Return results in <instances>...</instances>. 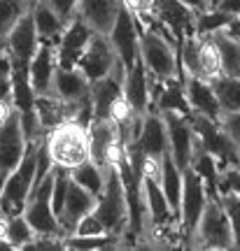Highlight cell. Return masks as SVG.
Returning <instances> with one entry per match:
<instances>
[{
  "mask_svg": "<svg viewBox=\"0 0 240 251\" xmlns=\"http://www.w3.org/2000/svg\"><path fill=\"white\" fill-rule=\"evenodd\" d=\"M189 168L203 179L205 188H208V196L210 198H219V163L210 151H205L201 144H194V153H191V161H189Z\"/></svg>",
  "mask_w": 240,
  "mask_h": 251,
  "instance_id": "obj_25",
  "label": "cell"
},
{
  "mask_svg": "<svg viewBox=\"0 0 240 251\" xmlns=\"http://www.w3.org/2000/svg\"><path fill=\"white\" fill-rule=\"evenodd\" d=\"M52 184H54V168L47 172L45 179H40L33 186L30 196L24 207V216L35 230V235H61V226H59V216L52 209Z\"/></svg>",
  "mask_w": 240,
  "mask_h": 251,
  "instance_id": "obj_8",
  "label": "cell"
},
{
  "mask_svg": "<svg viewBox=\"0 0 240 251\" xmlns=\"http://www.w3.org/2000/svg\"><path fill=\"white\" fill-rule=\"evenodd\" d=\"M26 135L21 128V114L14 107L5 124H0V175L7 179V175L19 165L26 151Z\"/></svg>",
  "mask_w": 240,
  "mask_h": 251,
  "instance_id": "obj_14",
  "label": "cell"
},
{
  "mask_svg": "<svg viewBox=\"0 0 240 251\" xmlns=\"http://www.w3.org/2000/svg\"><path fill=\"white\" fill-rule=\"evenodd\" d=\"M219 200H222V207L226 216H229V224H231L233 249H240V196L224 193V196H219Z\"/></svg>",
  "mask_w": 240,
  "mask_h": 251,
  "instance_id": "obj_36",
  "label": "cell"
},
{
  "mask_svg": "<svg viewBox=\"0 0 240 251\" xmlns=\"http://www.w3.org/2000/svg\"><path fill=\"white\" fill-rule=\"evenodd\" d=\"M238 163H240V144H238Z\"/></svg>",
  "mask_w": 240,
  "mask_h": 251,
  "instance_id": "obj_49",
  "label": "cell"
},
{
  "mask_svg": "<svg viewBox=\"0 0 240 251\" xmlns=\"http://www.w3.org/2000/svg\"><path fill=\"white\" fill-rule=\"evenodd\" d=\"M214 47L219 51V63H222V75L240 77V42L229 37L224 30L212 33Z\"/></svg>",
  "mask_w": 240,
  "mask_h": 251,
  "instance_id": "obj_28",
  "label": "cell"
},
{
  "mask_svg": "<svg viewBox=\"0 0 240 251\" xmlns=\"http://www.w3.org/2000/svg\"><path fill=\"white\" fill-rule=\"evenodd\" d=\"M115 247H121V237L117 235H96V237H82V235H65L63 237V249H115Z\"/></svg>",
  "mask_w": 240,
  "mask_h": 251,
  "instance_id": "obj_34",
  "label": "cell"
},
{
  "mask_svg": "<svg viewBox=\"0 0 240 251\" xmlns=\"http://www.w3.org/2000/svg\"><path fill=\"white\" fill-rule=\"evenodd\" d=\"M105 226H103V221L96 216V212H89V214H84L75 224V230H72V235H82V237H96V235H105Z\"/></svg>",
  "mask_w": 240,
  "mask_h": 251,
  "instance_id": "obj_37",
  "label": "cell"
},
{
  "mask_svg": "<svg viewBox=\"0 0 240 251\" xmlns=\"http://www.w3.org/2000/svg\"><path fill=\"white\" fill-rule=\"evenodd\" d=\"M124 96L126 100L133 105L135 112L147 114L150 109V86H147V68L145 63L138 58L131 70H126L124 77Z\"/></svg>",
  "mask_w": 240,
  "mask_h": 251,
  "instance_id": "obj_23",
  "label": "cell"
},
{
  "mask_svg": "<svg viewBox=\"0 0 240 251\" xmlns=\"http://www.w3.org/2000/svg\"><path fill=\"white\" fill-rule=\"evenodd\" d=\"M161 188H163V196L168 200L170 212L175 216V221L180 219V200H182V170H180L175 161L170 158V153L166 151L161 158Z\"/></svg>",
  "mask_w": 240,
  "mask_h": 251,
  "instance_id": "obj_27",
  "label": "cell"
},
{
  "mask_svg": "<svg viewBox=\"0 0 240 251\" xmlns=\"http://www.w3.org/2000/svg\"><path fill=\"white\" fill-rule=\"evenodd\" d=\"M119 5H121V0H80V17L96 33L107 35L117 19Z\"/></svg>",
  "mask_w": 240,
  "mask_h": 251,
  "instance_id": "obj_22",
  "label": "cell"
},
{
  "mask_svg": "<svg viewBox=\"0 0 240 251\" xmlns=\"http://www.w3.org/2000/svg\"><path fill=\"white\" fill-rule=\"evenodd\" d=\"M133 144L143 151L145 158H156V161L163 158V153L168 151V135H166V124L159 112L151 109L143 117L140 133Z\"/></svg>",
  "mask_w": 240,
  "mask_h": 251,
  "instance_id": "obj_17",
  "label": "cell"
},
{
  "mask_svg": "<svg viewBox=\"0 0 240 251\" xmlns=\"http://www.w3.org/2000/svg\"><path fill=\"white\" fill-rule=\"evenodd\" d=\"M103 175H105V184H103V191L96 198L93 212L103 221L107 233L124 240L126 230H128V202H126L124 184H121V177L117 172L115 163L105 165Z\"/></svg>",
  "mask_w": 240,
  "mask_h": 251,
  "instance_id": "obj_2",
  "label": "cell"
},
{
  "mask_svg": "<svg viewBox=\"0 0 240 251\" xmlns=\"http://www.w3.org/2000/svg\"><path fill=\"white\" fill-rule=\"evenodd\" d=\"M124 77L126 68L119 61L112 72L98 81H91V102H93V119H107L110 107L121 93H124Z\"/></svg>",
  "mask_w": 240,
  "mask_h": 251,
  "instance_id": "obj_16",
  "label": "cell"
},
{
  "mask_svg": "<svg viewBox=\"0 0 240 251\" xmlns=\"http://www.w3.org/2000/svg\"><path fill=\"white\" fill-rule=\"evenodd\" d=\"M231 14H226L222 9L210 7L205 12H196V35H212L217 30H224L231 21Z\"/></svg>",
  "mask_w": 240,
  "mask_h": 251,
  "instance_id": "obj_35",
  "label": "cell"
},
{
  "mask_svg": "<svg viewBox=\"0 0 240 251\" xmlns=\"http://www.w3.org/2000/svg\"><path fill=\"white\" fill-rule=\"evenodd\" d=\"M224 33L229 37H233V40H238L240 42V14H236V17L229 21V26L224 28Z\"/></svg>",
  "mask_w": 240,
  "mask_h": 251,
  "instance_id": "obj_43",
  "label": "cell"
},
{
  "mask_svg": "<svg viewBox=\"0 0 240 251\" xmlns=\"http://www.w3.org/2000/svg\"><path fill=\"white\" fill-rule=\"evenodd\" d=\"M214 7L226 12V14H231V17H236V14H240V0H217Z\"/></svg>",
  "mask_w": 240,
  "mask_h": 251,
  "instance_id": "obj_42",
  "label": "cell"
},
{
  "mask_svg": "<svg viewBox=\"0 0 240 251\" xmlns=\"http://www.w3.org/2000/svg\"><path fill=\"white\" fill-rule=\"evenodd\" d=\"M2 184H5V177L0 175V191H2Z\"/></svg>",
  "mask_w": 240,
  "mask_h": 251,
  "instance_id": "obj_47",
  "label": "cell"
},
{
  "mask_svg": "<svg viewBox=\"0 0 240 251\" xmlns=\"http://www.w3.org/2000/svg\"><path fill=\"white\" fill-rule=\"evenodd\" d=\"M33 2L35 0H0V47L5 45V37L14 24L28 9H33Z\"/></svg>",
  "mask_w": 240,
  "mask_h": 251,
  "instance_id": "obj_32",
  "label": "cell"
},
{
  "mask_svg": "<svg viewBox=\"0 0 240 251\" xmlns=\"http://www.w3.org/2000/svg\"><path fill=\"white\" fill-rule=\"evenodd\" d=\"M212 89L217 93L222 114L229 112H238L240 109V77H231V75H222L212 81Z\"/></svg>",
  "mask_w": 240,
  "mask_h": 251,
  "instance_id": "obj_29",
  "label": "cell"
},
{
  "mask_svg": "<svg viewBox=\"0 0 240 251\" xmlns=\"http://www.w3.org/2000/svg\"><path fill=\"white\" fill-rule=\"evenodd\" d=\"M154 19L180 42L184 35L196 33V12L182 0H154Z\"/></svg>",
  "mask_w": 240,
  "mask_h": 251,
  "instance_id": "obj_15",
  "label": "cell"
},
{
  "mask_svg": "<svg viewBox=\"0 0 240 251\" xmlns=\"http://www.w3.org/2000/svg\"><path fill=\"white\" fill-rule=\"evenodd\" d=\"M93 33L96 30L80 14L70 19L65 24V28H63L59 45H56V63H59V68H75L77 61L82 58V54H84V49L89 47Z\"/></svg>",
  "mask_w": 240,
  "mask_h": 251,
  "instance_id": "obj_12",
  "label": "cell"
},
{
  "mask_svg": "<svg viewBox=\"0 0 240 251\" xmlns=\"http://www.w3.org/2000/svg\"><path fill=\"white\" fill-rule=\"evenodd\" d=\"M184 93H187L191 112L203 114V117L212 119V121L222 119V107H219L217 93L212 89V81L196 77V75H184Z\"/></svg>",
  "mask_w": 240,
  "mask_h": 251,
  "instance_id": "obj_19",
  "label": "cell"
},
{
  "mask_svg": "<svg viewBox=\"0 0 240 251\" xmlns=\"http://www.w3.org/2000/svg\"><path fill=\"white\" fill-rule=\"evenodd\" d=\"M30 12H33V21H35V30H37L40 42L56 47L63 35V28H65L63 19L49 7L47 0H35Z\"/></svg>",
  "mask_w": 240,
  "mask_h": 251,
  "instance_id": "obj_24",
  "label": "cell"
},
{
  "mask_svg": "<svg viewBox=\"0 0 240 251\" xmlns=\"http://www.w3.org/2000/svg\"><path fill=\"white\" fill-rule=\"evenodd\" d=\"M70 179L77 181L82 188H87L89 193H93V196L98 198V193L103 191V184H105V175H103V168L100 165H96V163L91 161H84L80 163V165H75V168H70Z\"/></svg>",
  "mask_w": 240,
  "mask_h": 251,
  "instance_id": "obj_31",
  "label": "cell"
},
{
  "mask_svg": "<svg viewBox=\"0 0 240 251\" xmlns=\"http://www.w3.org/2000/svg\"><path fill=\"white\" fill-rule=\"evenodd\" d=\"M14 98V86H12V75H0V100Z\"/></svg>",
  "mask_w": 240,
  "mask_h": 251,
  "instance_id": "obj_41",
  "label": "cell"
},
{
  "mask_svg": "<svg viewBox=\"0 0 240 251\" xmlns=\"http://www.w3.org/2000/svg\"><path fill=\"white\" fill-rule=\"evenodd\" d=\"M49 7L63 19V24H68L70 19L80 14V0H47Z\"/></svg>",
  "mask_w": 240,
  "mask_h": 251,
  "instance_id": "obj_39",
  "label": "cell"
},
{
  "mask_svg": "<svg viewBox=\"0 0 240 251\" xmlns=\"http://www.w3.org/2000/svg\"><path fill=\"white\" fill-rule=\"evenodd\" d=\"M0 75H12V61L2 47H0Z\"/></svg>",
  "mask_w": 240,
  "mask_h": 251,
  "instance_id": "obj_44",
  "label": "cell"
},
{
  "mask_svg": "<svg viewBox=\"0 0 240 251\" xmlns=\"http://www.w3.org/2000/svg\"><path fill=\"white\" fill-rule=\"evenodd\" d=\"M222 128L226 130V135L231 137L236 144H240V109L238 112H229V114H222L219 119Z\"/></svg>",
  "mask_w": 240,
  "mask_h": 251,
  "instance_id": "obj_40",
  "label": "cell"
},
{
  "mask_svg": "<svg viewBox=\"0 0 240 251\" xmlns=\"http://www.w3.org/2000/svg\"><path fill=\"white\" fill-rule=\"evenodd\" d=\"M224 193L240 196V165H233V168L219 172V196Z\"/></svg>",
  "mask_w": 240,
  "mask_h": 251,
  "instance_id": "obj_38",
  "label": "cell"
},
{
  "mask_svg": "<svg viewBox=\"0 0 240 251\" xmlns=\"http://www.w3.org/2000/svg\"><path fill=\"white\" fill-rule=\"evenodd\" d=\"M201 37V77L208 81H214L222 77V63H219V51L214 47L212 35H198Z\"/></svg>",
  "mask_w": 240,
  "mask_h": 251,
  "instance_id": "obj_33",
  "label": "cell"
},
{
  "mask_svg": "<svg viewBox=\"0 0 240 251\" xmlns=\"http://www.w3.org/2000/svg\"><path fill=\"white\" fill-rule=\"evenodd\" d=\"M194 249H233V233L229 216L224 212L222 200L210 198L203 209V216L196 226L194 237L189 240Z\"/></svg>",
  "mask_w": 240,
  "mask_h": 251,
  "instance_id": "obj_5",
  "label": "cell"
},
{
  "mask_svg": "<svg viewBox=\"0 0 240 251\" xmlns=\"http://www.w3.org/2000/svg\"><path fill=\"white\" fill-rule=\"evenodd\" d=\"M56 68H59V63H56V47L40 42V49L35 51L33 61L28 65V81H30V86L35 91V96L52 93Z\"/></svg>",
  "mask_w": 240,
  "mask_h": 251,
  "instance_id": "obj_20",
  "label": "cell"
},
{
  "mask_svg": "<svg viewBox=\"0 0 240 251\" xmlns=\"http://www.w3.org/2000/svg\"><path fill=\"white\" fill-rule=\"evenodd\" d=\"M52 93L65 102H80L91 96V81L77 68H56Z\"/></svg>",
  "mask_w": 240,
  "mask_h": 251,
  "instance_id": "obj_21",
  "label": "cell"
},
{
  "mask_svg": "<svg viewBox=\"0 0 240 251\" xmlns=\"http://www.w3.org/2000/svg\"><path fill=\"white\" fill-rule=\"evenodd\" d=\"M2 49L7 51L9 61H12V70H26L33 61L35 51L40 49V37L35 30V21H33V12L28 9L24 17L19 19L14 28L7 33Z\"/></svg>",
  "mask_w": 240,
  "mask_h": 251,
  "instance_id": "obj_9",
  "label": "cell"
},
{
  "mask_svg": "<svg viewBox=\"0 0 240 251\" xmlns=\"http://www.w3.org/2000/svg\"><path fill=\"white\" fill-rule=\"evenodd\" d=\"M154 112H159V114L161 112H178V114L191 117V107H189L187 93H184V81L180 77L163 79V89L154 102Z\"/></svg>",
  "mask_w": 240,
  "mask_h": 251,
  "instance_id": "obj_26",
  "label": "cell"
},
{
  "mask_svg": "<svg viewBox=\"0 0 240 251\" xmlns=\"http://www.w3.org/2000/svg\"><path fill=\"white\" fill-rule=\"evenodd\" d=\"M214 5H217V0H210V7H214Z\"/></svg>",
  "mask_w": 240,
  "mask_h": 251,
  "instance_id": "obj_48",
  "label": "cell"
},
{
  "mask_svg": "<svg viewBox=\"0 0 240 251\" xmlns=\"http://www.w3.org/2000/svg\"><path fill=\"white\" fill-rule=\"evenodd\" d=\"M189 121H191V128H194L196 142L201 144L205 151L212 153L222 170L233 168V165H240L238 163V144L226 135V130L222 128L219 121H212V119L203 117V114H196V112H191Z\"/></svg>",
  "mask_w": 240,
  "mask_h": 251,
  "instance_id": "obj_6",
  "label": "cell"
},
{
  "mask_svg": "<svg viewBox=\"0 0 240 251\" xmlns=\"http://www.w3.org/2000/svg\"><path fill=\"white\" fill-rule=\"evenodd\" d=\"M110 45L115 49L117 58L124 63L126 70H131L135 65V61L140 58V42H138V21H135L133 12L124 5H119V12H117V19L112 28H110Z\"/></svg>",
  "mask_w": 240,
  "mask_h": 251,
  "instance_id": "obj_10",
  "label": "cell"
},
{
  "mask_svg": "<svg viewBox=\"0 0 240 251\" xmlns=\"http://www.w3.org/2000/svg\"><path fill=\"white\" fill-rule=\"evenodd\" d=\"M5 240L9 242L12 249H28V244L35 240V230L26 221L24 212L5 216Z\"/></svg>",
  "mask_w": 240,
  "mask_h": 251,
  "instance_id": "obj_30",
  "label": "cell"
},
{
  "mask_svg": "<svg viewBox=\"0 0 240 251\" xmlns=\"http://www.w3.org/2000/svg\"><path fill=\"white\" fill-rule=\"evenodd\" d=\"M208 200H210V196H208V188H205L203 179L191 168H184L182 170V200H180L178 226H180V235L187 240V247L189 240L196 233V226H198L201 216H203Z\"/></svg>",
  "mask_w": 240,
  "mask_h": 251,
  "instance_id": "obj_7",
  "label": "cell"
},
{
  "mask_svg": "<svg viewBox=\"0 0 240 251\" xmlns=\"http://www.w3.org/2000/svg\"><path fill=\"white\" fill-rule=\"evenodd\" d=\"M7 249H12V247H9V242H7V240H2V237H0V251H7Z\"/></svg>",
  "mask_w": 240,
  "mask_h": 251,
  "instance_id": "obj_46",
  "label": "cell"
},
{
  "mask_svg": "<svg viewBox=\"0 0 240 251\" xmlns=\"http://www.w3.org/2000/svg\"><path fill=\"white\" fill-rule=\"evenodd\" d=\"M45 142L49 147L54 165L70 170L80 163L89 161V126L80 124L75 119H68L63 124L54 126L52 130L45 135Z\"/></svg>",
  "mask_w": 240,
  "mask_h": 251,
  "instance_id": "obj_1",
  "label": "cell"
},
{
  "mask_svg": "<svg viewBox=\"0 0 240 251\" xmlns=\"http://www.w3.org/2000/svg\"><path fill=\"white\" fill-rule=\"evenodd\" d=\"M40 142V140H37ZM37 142H28L24 158L19 165L7 175V179L0 191V214L12 216L21 214L30 191L35 186V172H37Z\"/></svg>",
  "mask_w": 240,
  "mask_h": 251,
  "instance_id": "obj_3",
  "label": "cell"
},
{
  "mask_svg": "<svg viewBox=\"0 0 240 251\" xmlns=\"http://www.w3.org/2000/svg\"><path fill=\"white\" fill-rule=\"evenodd\" d=\"M138 42H140V61L150 75L156 79H170L180 77L178 65V42L170 40L154 28H138Z\"/></svg>",
  "mask_w": 240,
  "mask_h": 251,
  "instance_id": "obj_4",
  "label": "cell"
},
{
  "mask_svg": "<svg viewBox=\"0 0 240 251\" xmlns=\"http://www.w3.org/2000/svg\"><path fill=\"white\" fill-rule=\"evenodd\" d=\"M96 207V196L89 193L87 188H82L77 181L68 184V196H65V202H63V209L59 212V226H61V235H72L75 230V224L80 221L84 214L93 212Z\"/></svg>",
  "mask_w": 240,
  "mask_h": 251,
  "instance_id": "obj_18",
  "label": "cell"
},
{
  "mask_svg": "<svg viewBox=\"0 0 240 251\" xmlns=\"http://www.w3.org/2000/svg\"><path fill=\"white\" fill-rule=\"evenodd\" d=\"M117 63H119V58H117L115 49L110 45V37L100 35V33H93L89 47L84 49V54H82V58L77 61L75 68L89 81H98V79H103V77H107Z\"/></svg>",
  "mask_w": 240,
  "mask_h": 251,
  "instance_id": "obj_13",
  "label": "cell"
},
{
  "mask_svg": "<svg viewBox=\"0 0 240 251\" xmlns=\"http://www.w3.org/2000/svg\"><path fill=\"white\" fill-rule=\"evenodd\" d=\"M12 112H14V102H9V100H0V124H5Z\"/></svg>",
  "mask_w": 240,
  "mask_h": 251,
  "instance_id": "obj_45",
  "label": "cell"
},
{
  "mask_svg": "<svg viewBox=\"0 0 240 251\" xmlns=\"http://www.w3.org/2000/svg\"><path fill=\"white\" fill-rule=\"evenodd\" d=\"M161 119L166 124L170 158L175 161V165H178L180 170H184V168H189V161H191L194 144H196L191 121H189V117L178 114V112H161Z\"/></svg>",
  "mask_w": 240,
  "mask_h": 251,
  "instance_id": "obj_11",
  "label": "cell"
}]
</instances>
